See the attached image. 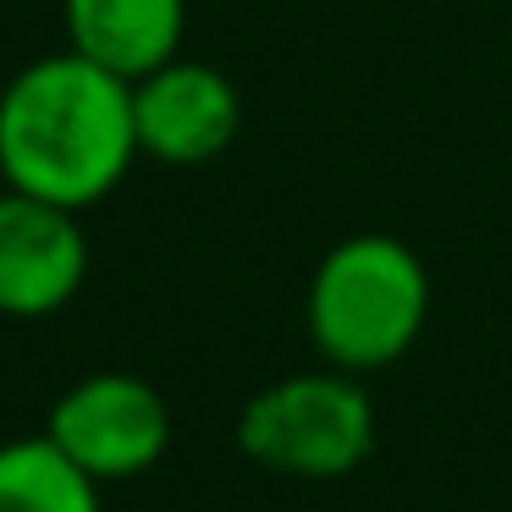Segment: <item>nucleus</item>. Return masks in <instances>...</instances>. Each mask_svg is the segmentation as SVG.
Segmentation results:
<instances>
[{"label": "nucleus", "mask_w": 512, "mask_h": 512, "mask_svg": "<svg viewBox=\"0 0 512 512\" xmlns=\"http://www.w3.org/2000/svg\"><path fill=\"white\" fill-rule=\"evenodd\" d=\"M138 160L133 83L78 50L39 56L0 89V166L17 193L89 210Z\"/></svg>", "instance_id": "1"}, {"label": "nucleus", "mask_w": 512, "mask_h": 512, "mask_svg": "<svg viewBox=\"0 0 512 512\" xmlns=\"http://www.w3.org/2000/svg\"><path fill=\"white\" fill-rule=\"evenodd\" d=\"M309 342L347 375L386 369L419 342L430 320V270L402 237H342L309 276Z\"/></svg>", "instance_id": "2"}, {"label": "nucleus", "mask_w": 512, "mask_h": 512, "mask_svg": "<svg viewBox=\"0 0 512 512\" xmlns=\"http://www.w3.org/2000/svg\"><path fill=\"white\" fill-rule=\"evenodd\" d=\"M237 446L270 474L347 479L375 452V402L347 369L270 380L237 413Z\"/></svg>", "instance_id": "3"}, {"label": "nucleus", "mask_w": 512, "mask_h": 512, "mask_svg": "<svg viewBox=\"0 0 512 512\" xmlns=\"http://www.w3.org/2000/svg\"><path fill=\"white\" fill-rule=\"evenodd\" d=\"M45 435L100 485L138 479L166 457L171 446V408L144 375L100 369L61 391L45 419Z\"/></svg>", "instance_id": "4"}, {"label": "nucleus", "mask_w": 512, "mask_h": 512, "mask_svg": "<svg viewBox=\"0 0 512 512\" xmlns=\"http://www.w3.org/2000/svg\"><path fill=\"white\" fill-rule=\"evenodd\" d=\"M89 276V237L78 210L6 188L0 193V314L45 320L78 298Z\"/></svg>", "instance_id": "5"}, {"label": "nucleus", "mask_w": 512, "mask_h": 512, "mask_svg": "<svg viewBox=\"0 0 512 512\" xmlns=\"http://www.w3.org/2000/svg\"><path fill=\"white\" fill-rule=\"evenodd\" d=\"M133 127L138 155H155L160 166H204L232 149L243 100L226 72L171 56L166 67L133 83Z\"/></svg>", "instance_id": "6"}, {"label": "nucleus", "mask_w": 512, "mask_h": 512, "mask_svg": "<svg viewBox=\"0 0 512 512\" xmlns=\"http://www.w3.org/2000/svg\"><path fill=\"white\" fill-rule=\"evenodd\" d=\"M67 39L78 56L138 83L182 50L188 0H67Z\"/></svg>", "instance_id": "7"}, {"label": "nucleus", "mask_w": 512, "mask_h": 512, "mask_svg": "<svg viewBox=\"0 0 512 512\" xmlns=\"http://www.w3.org/2000/svg\"><path fill=\"white\" fill-rule=\"evenodd\" d=\"M0 512H100V479L50 435H23L0 446Z\"/></svg>", "instance_id": "8"}, {"label": "nucleus", "mask_w": 512, "mask_h": 512, "mask_svg": "<svg viewBox=\"0 0 512 512\" xmlns=\"http://www.w3.org/2000/svg\"><path fill=\"white\" fill-rule=\"evenodd\" d=\"M6 188H12V182H6V166H0V193H6Z\"/></svg>", "instance_id": "9"}]
</instances>
